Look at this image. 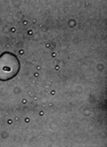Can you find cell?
Here are the masks:
<instances>
[{
	"label": "cell",
	"instance_id": "6da1fadb",
	"mask_svg": "<svg viewBox=\"0 0 107 147\" xmlns=\"http://www.w3.org/2000/svg\"><path fill=\"white\" fill-rule=\"evenodd\" d=\"M19 68V60L12 53L5 52L0 55V81L12 79L17 75Z\"/></svg>",
	"mask_w": 107,
	"mask_h": 147
}]
</instances>
